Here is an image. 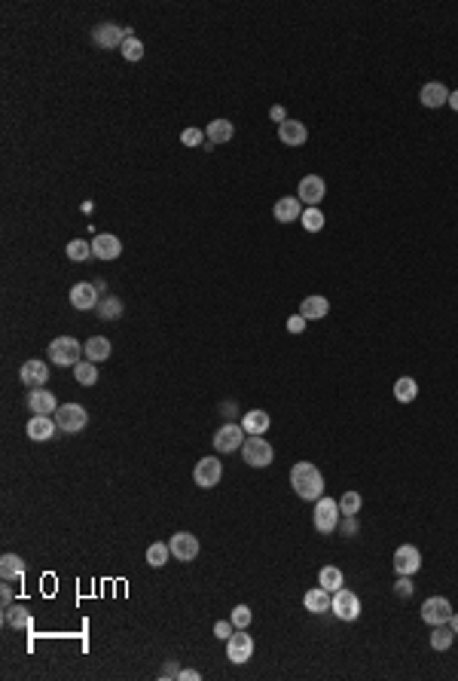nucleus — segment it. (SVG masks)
I'll return each mask as SVG.
<instances>
[{"mask_svg": "<svg viewBox=\"0 0 458 681\" xmlns=\"http://www.w3.org/2000/svg\"><path fill=\"white\" fill-rule=\"evenodd\" d=\"M52 419H56L58 431H65V434H80L89 425V412L83 403H61Z\"/></svg>", "mask_w": 458, "mask_h": 681, "instance_id": "4", "label": "nucleus"}, {"mask_svg": "<svg viewBox=\"0 0 458 681\" xmlns=\"http://www.w3.org/2000/svg\"><path fill=\"white\" fill-rule=\"evenodd\" d=\"M25 431H28V437H31V440L46 443V440H52V437H56L58 425H56V419H52V416H31Z\"/></svg>", "mask_w": 458, "mask_h": 681, "instance_id": "18", "label": "nucleus"}, {"mask_svg": "<svg viewBox=\"0 0 458 681\" xmlns=\"http://www.w3.org/2000/svg\"><path fill=\"white\" fill-rule=\"evenodd\" d=\"M278 137H281V144H287V147H303V144L309 141V128H305V122H300V119H287L278 126Z\"/></svg>", "mask_w": 458, "mask_h": 681, "instance_id": "20", "label": "nucleus"}, {"mask_svg": "<svg viewBox=\"0 0 458 681\" xmlns=\"http://www.w3.org/2000/svg\"><path fill=\"white\" fill-rule=\"evenodd\" d=\"M168 547H171V556L178 562H193L198 556V538L193 532H174Z\"/></svg>", "mask_w": 458, "mask_h": 681, "instance_id": "14", "label": "nucleus"}, {"mask_svg": "<svg viewBox=\"0 0 458 681\" xmlns=\"http://www.w3.org/2000/svg\"><path fill=\"white\" fill-rule=\"evenodd\" d=\"M449 617H452V602L446 596H431L422 602V621L427 626H443L449 623Z\"/></svg>", "mask_w": 458, "mask_h": 681, "instance_id": "10", "label": "nucleus"}, {"mask_svg": "<svg viewBox=\"0 0 458 681\" xmlns=\"http://www.w3.org/2000/svg\"><path fill=\"white\" fill-rule=\"evenodd\" d=\"M305 324H309V321H305L303 315L287 318V333H303V330H305Z\"/></svg>", "mask_w": 458, "mask_h": 681, "instance_id": "45", "label": "nucleus"}, {"mask_svg": "<svg viewBox=\"0 0 458 681\" xmlns=\"http://www.w3.org/2000/svg\"><path fill=\"white\" fill-rule=\"evenodd\" d=\"M168 560H171V547H168L165 541H156V544L147 547V565H150V569H162Z\"/></svg>", "mask_w": 458, "mask_h": 681, "instance_id": "32", "label": "nucleus"}, {"mask_svg": "<svg viewBox=\"0 0 458 681\" xmlns=\"http://www.w3.org/2000/svg\"><path fill=\"white\" fill-rule=\"evenodd\" d=\"M339 519H342L339 501L321 495V498L315 501V529H318V535H333L336 526H339Z\"/></svg>", "mask_w": 458, "mask_h": 681, "instance_id": "5", "label": "nucleus"}, {"mask_svg": "<svg viewBox=\"0 0 458 681\" xmlns=\"http://www.w3.org/2000/svg\"><path fill=\"white\" fill-rule=\"evenodd\" d=\"M394 397L400 403H412L418 397V385H416V379H409V376H403V379H397L394 382Z\"/></svg>", "mask_w": 458, "mask_h": 681, "instance_id": "34", "label": "nucleus"}, {"mask_svg": "<svg viewBox=\"0 0 458 681\" xmlns=\"http://www.w3.org/2000/svg\"><path fill=\"white\" fill-rule=\"evenodd\" d=\"M342 580H346V578H342V571L336 569V565H324V569L318 571V584L324 587V590H330V593L339 590Z\"/></svg>", "mask_w": 458, "mask_h": 681, "instance_id": "33", "label": "nucleus"}, {"mask_svg": "<svg viewBox=\"0 0 458 681\" xmlns=\"http://www.w3.org/2000/svg\"><path fill=\"white\" fill-rule=\"evenodd\" d=\"M119 254H122V242L117 239V235L101 233V235H95V239H92V257H98V260H117Z\"/></svg>", "mask_w": 458, "mask_h": 681, "instance_id": "19", "label": "nucleus"}, {"mask_svg": "<svg viewBox=\"0 0 458 681\" xmlns=\"http://www.w3.org/2000/svg\"><path fill=\"white\" fill-rule=\"evenodd\" d=\"M19 376L28 388H46V382H49V367L34 358V361H25L19 367Z\"/></svg>", "mask_w": 458, "mask_h": 681, "instance_id": "17", "label": "nucleus"}, {"mask_svg": "<svg viewBox=\"0 0 458 681\" xmlns=\"http://www.w3.org/2000/svg\"><path fill=\"white\" fill-rule=\"evenodd\" d=\"M303 605H305V611H312V614H327V611H330V605H333V593H330V590H324V587L318 584L315 590L305 593Z\"/></svg>", "mask_w": 458, "mask_h": 681, "instance_id": "23", "label": "nucleus"}, {"mask_svg": "<svg viewBox=\"0 0 458 681\" xmlns=\"http://www.w3.org/2000/svg\"><path fill=\"white\" fill-rule=\"evenodd\" d=\"M290 489L300 495L303 501H318L324 495V473H321L312 462H296L290 468Z\"/></svg>", "mask_w": 458, "mask_h": 681, "instance_id": "1", "label": "nucleus"}, {"mask_svg": "<svg viewBox=\"0 0 458 681\" xmlns=\"http://www.w3.org/2000/svg\"><path fill=\"white\" fill-rule=\"evenodd\" d=\"M391 565H394V571H397V575H407V578H412L418 569H422V553H418V547H412V544H400V547L394 550V560H391Z\"/></svg>", "mask_w": 458, "mask_h": 681, "instance_id": "13", "label": "nucleus"}, {"mask_svg": "<svg viewBox=\"0 0 458 681\" xmlns=\"http://www.w3.org/2000/svg\"><path fill=\"white\" fill-rule=\"evenodd\" d=\"M324 214H321V208H305L303 211V217H300V224L305 226V229H309V233H321V229H324Z\"/></svg>", "mask_w": 458, "mask_h": 681, "instance_id": "38", "label": "nucleus"}, {"mask_svg": "<svg viewBox=\"0 0 458 681\" xmlns=\"http://www.w3.org/2000/svg\"><path fill=\"white\" fill-rule=\"evenodd\" d=\"M327 312H330V300H327V296H321V294L305 296L303 305H300V315L305 321H321V318H327Z\"/></svg>", "mask_w": 458, "mask_h": 681, "instance_id": "24", "label": "nucleus"}, {"mask_svg": "<svg viewBox=\"0 0 458 681\" xmlns=\"http://www.w3.org/2000/svg\"><path fill=\"white\" fill-rule=\"evenodd\" d=\"M83 355H86V361H92V364L107 361V358H110V339H107V336H92V339L83 342Z\"/></svg>", "mask_w": 458, "mask_h": 681, "instance_id": "28", "label": "nucleus"}, {"mask_svg": "<svg viewBox=\"0 0 458 681\" xmlns=\"http://www.w3.org/2000/svg\"><path fill=\"white\" fill-rule=\"evenodd\" d=\"M46 355L56 367H76L83 361V342H76L74 336H58V339L49 342Z\"/></svg>", "mask_w": 458, "mask_h": 681, "instance_id": "2", "label": "nucleus"}, {"mask_svg": "<svg viewBox=\"0 0 458 681\" xmlns=\"http://www.w3.org/2000/svg\"><path fill=\"white\" fill-rule=\"evenodd\" d=\"M449 626H452V632L458 636V614H455V611H452V617H449Z\"/></svg>", "mask_w": 458, "mask_h": 681, "instance_id": "51", "label": "nucleus"}, {"mask_svg": "<svg viewBox=\"0 0 458 681\" xmlns=\"http://www.w3.org/2000/svg\"><path fill=\"white\" fill-rule=\"evenodd\" d=\"M178 678H183V681H198L202 675H198L196 669H180V675H178Z\"/></svg>", "mask_w": 458, "mask_h": 681, "instance_id": "48", "label": "nucleus"}, {"mask_svg": "<svg viewBox=\"0 0 458 681\" xmlns=\"http://www.w3.org/2000/svg\"><path fill=\"white\" fill-rule=\"evenodd\" d=\"M361 504H364V498H361V492H346L339 498V510H342V516H357L361 514Z\"/></svg>", "mask_w": 458, "mask_h": 681, "instance_id": "37", "label": "nucleus"}, {"mask_svg": "<svg viewBox=\"0 0 458 681\" xmlns=\"http://www.w3.org/2000/svg\"><path fill=\"white\" fill-rule=\"evenodd\" d=\"M296 196H300L303 205H309V208H318V205L324 202V196H327L324 178H318V174H305V178L300 180V187H296Z\"/></svg>", "mask_w": 458, "mask_h": 681, "instance_id": "12", "label": "nucleus"}, {"mask_svg": "<svg viewBox=\"0 0 458 681\" xmlns=\"http://www.w3.org/2000/svg\"><path fill=\"white\" fill-rule=\"evenodd\" d=\"M251 654H254V639H251L244 630H235L232 636L226 639V657H229V663L241 666V663L251 660Z\"/></svg>", "mask_w": 458, "mask_h": 681, "instance_id": "11", "label": "nucleus"}, {"mask_svg": "<svg viewBox=\"0 0 458 681\" xmlns=\"http://www.w3.org/2000/svg\"><path fill=\"white\" fill-rule=\"evenodd\" d=\"M119 52H122V58H126V61H141V58H144V43L132 34L126 43H122V49H119Z\"/></svg>", "mask_w": 458, "mask_h": 681, "instance_id": "39", "label": "nucleus"}, {"mask_svg": "<svg viewBox=\"0 0 458 681\" xmlns=\"http://www.w3.org/2000/svg\"><path fill=\"white\" fill-rule=\"evenodd\" d=\"M449 107H452V110L458 113V89H455V92H449Z\"/></svg>", "mask_w": 458, "mask_h": 681, "instance_id": "50", "label": "nucleus"}, {"mask_svg": "<svg viewBox=\"0 0 458 681\" xmlns=\"http://www.w3.org/2000/svg\"><path fill=\"white\" fill-rule=\"evenodd\" d=\"M269 117H272L275 122H278V126H281V122H287V113H285V107H278V104H275L272 110H269Z\"/></svg>", "mask_w": 458, "mask_h": 681, "instance_id": "46", "label": "nucleus"}, {"mask_svg": "<svg viewBox=\"0 0 458 681\" xmlns=\"http://www.w3.org/2000/svg\"><path fill=\"white\" fill-rule=\"evenodd\" d=\"M394 593L400 596V599H407V596H412V578L400 575V580H397V584H394Z\"/></svg>", "mask_w": 458, "mask_h": 681, "instance_id": "44", "label": "nucleus"}, {"mask_svg": "<svg viewBox=\"0 0 458 681\" xmlns=\"http://www.w3.org/2000/svg\"><path fill=\"white\" fill-rule=\"evenodd\" d=\"M229 621H232L235 630H248V626H251V608L248 605H235L232 614H229Z\"/></svg>", "mask_w": 458, "mask_h": 681, "instance_id": "40", "label": "nucleus"}, {"mask_svg": "<svg viewBox=\"0 0 458 681\" xmlns=\"http://www.w3.org/2000/svg\"><path fill=\"white\" fill-rule=\"evenodd\" d=\"M431 648L434 651H449L452 648V641H455V632H452V626L449 623H443V626H431Z\"/></svg>", "mask_w": 458, "mask_h": 681, "instance_id": "31", "label": "nucleus"}, {"mask_svg": "<svg viewBox=\"0 0 458 681\" xmlns=\"http://www.w3.org/2000/svg\"><path fill=\"white\" fill-rule=\"evenodd\" d=\"M178 675H180V669H178V663L171 660V663H168V666L162 669V678H178Z\"/></svg>", "mask_w": 458, "mask_h": 681, "instance_id": "47", "label": "nucleus"}, {"mask_svg": "<svg viewBox=\"0 0 458 681\" xmlns=\"http://www.w3.org/2000/svg\"><path fill=\"white\" fill-rule=\"evenodd\" d=\"M0 602H3V608L12 605V590H10V587H3V590H0Z\"/></svg>", "mask_w": 458, "mask_h": 681, "instance_id": "49", "label": "nucleus"}, {"mask_svg": "<svg viewBox=\"0 0 458 681\" xmlns=\"http://www.w3.org/2000/svg\"><path fill=\"white\" fill-rule=\"evenodd\" d=\"M330 611L339 617V621L351 623V621H357V617H361V599H357V593H351V590H346V587H339V590L333 593Z\"/></svg>", "mask_w": 458, "mask_h": 681, "instance_id": "8", "label": "nucleus"}, {"mask_svg": "<svg viewBox=\"0 0 458 681\" xmlns=\"http://www.w3.org/2000/svg\"><path fill=\"white\" fill-rule=\"evenodd\" d=\"M98 303H101V296H98V285H92V281H80V285L71 287V305L76 312H92Z\"/></svg>", "mask_w": 458, "mask_h": 681, "instance_id": "15", "label": "nucleus"}, {"mask_svg": "<svg viewBox=\"0 0 458 681\" xmlns=\"http://www.w3.org/2000/svg\"><path fill=\"white\" fill-rule=\"evenodd\" d=\"M232 632H235V626H232V621H217V623H214V636H217V639H229V636H232Z\"/></svg>", "mask_w": 458, "mask_h": 681, "instance_id": "43", "label": "nucleus"}, {"mask_svg": "<svg viewBox=\"0 0 458 681\" xmlns=\"http://www.w3.org/2000/svg\"><path fill=\"white\" fill-rule=\"evenodd\" d=\"M418 98H422L425 107H443V104H449V89L434 80V83H425L422 92H418Z\"/></svg>", "mask_w": 458, "mask_h": 681, "instance_id": "27", "label": "nucleus"}, {"mask_svg": "<svg viewBox=\"0 0 458 681\" xmlns=\"http://www.w3.org/2000/svg\"><path fill=\"white\" fill-rule=\"evenodd\" d=\"M65 251H67V260H74V263H83V260H89V257H92V242L74 239Z\"/></svg>", "mask_w": 458, "mask_h": 681, "instance_id": "36", "label": "nucleus"}, {"mask_svg": "<svg viewBox=\"0 0 458 681\" xmlns=\"http://www.w3.org/2000/svg\"><path fill=\"white\" fill-rule=\"evenodd\" d=\"M61 403L56 401V394L46 392V388H31L28 392V410L31 416H56V410Z\"/></svg>", "mask_w": 458, "mask_h": 681, "instance_id": "16", "label": "nucleus"}, {"mask_svg": "<svg viewBox=\"0 0 458 681\" xmlns=\"http://www.w3.org/2000/svg\"><path fill=\"white\" fill-rule=\"evenodd\" d=\"M303 202H300V196H285V199H278L275 202V208H272V214H275V220L278 224H294V220H300L303 217Z\"/></svg>", "mask_w": 458, "mask_h": 681, "instance_id": "21", "label": "nucleus"}, {"mask_svg": "<svg viewBox=\"0 0 458 681\" xmlns=\"http://www.w3.org/2000/svg\"><path fill=\"white\" fill-rule=\"evenodd\" d=\"M336 532H339V535H346V538H351V535H357V519H355V516L339 519V526H336Z\"/></svg>", "mask_w": 458, "mask_h": 681, "instance_id": "42", "label": "nucleus"}, {"mask_svg": "<svg viewBox=\"0 0 458 681\" xmlns=\"http://www.w3.org/2000/svg\"><path fill=\"white\" fill-rule=\"evenodd\" d=\"M180 141H183V147H202L205 132H202V128H187V132L180 135Z\"/></svg>", "mask_w": 458, "mask_h": 681, "instance_id": "41", "label": "nucleus"}, {"mask_svg": "<svg viewBox=\"0 0 458 681\" xmlns=\"http://www.w3.org/2000/svg\"><path fill=\"white\" fill-rule=\"evenodd\" d=\"M95 312H98V321H117L122 315V300L113 294H107V296H101V303L95 305Z\"/></svg>", "mask_w": 458, "mask_h": 681, "instance_id": "30", "label": "nucleus"}, {"mask_svg": "<svg viewBox=\"0 0 458 681\" xmlns=\"http://www.w3.org/2000/svg\"><path fill=\"white\" fill-rule=\"evenodd\" d=\"M269 425H272V419L266 410H248L241 416V428H244L248 437H263V434L269 431Z\"/></svg>", "mask_w": 458, "mask_h": 681, "instance_id": "22", "label": "nucleus"}, {"mask_svg": "<svg viewBox=\"0 0 458 681\" xmlns=\"http://www.w3.org/2000/svg\"><path fill=\"white\" fill-rule=\"evenodd\" d=\"M135 31L128 25H117V22H101V25L92 28V43L98 49H122V43L132 37Z\"/></svg>", "mask_w": 458, "mask_h": 681, "instance_id": "3", "label": "nucleus"}, {"mask_svg": "<svg viewBox=\"0 0 458 681\" xmlns=\"http://www.w3.org/2000/svg\"><path fill=\"white\" fill-rule=\"evenodd\" d=\"M220 480H223V464H220V458H214V455L202 458V462L193 468V483L198 489H214Z\"/></svg>", "mask_w": 458, "mask_h": 681, "instance_id": "9", "label": "nucleus"}, {"mask_svg": "<svg viewBox=\"0 0 458 681\" xmlns=\"http://www.w3.org/2000/svg\"><path fill=\"white\" fill-rule=\"evenodd\" d=\"M241 458L244 464H251V468H269L272 458H275V449L269 440L263 437H248L241 446Z\"/></svg>", "mask_w": 458, "mask_h": 681, "instance_id": "7", "label": "nucleus"}, {"mask_svg": "<svg viewBox=\"0 0 458 681\" xmlns=\"http://www.w3.org/2000/svg\"><path fill=\"white\" fill-rule=\"evenodd\" d=\"M3 623L12 626V630L28 632L31 626H34V617H31V611L25 605H6L3 608Z\"/></svg>", "mask_w": 458, "mask_h": 681, "instance_id": "25", "label": "nucleus"}, {"mask_svg": "<svg viewBox=\"0 0 458 681\" xmlns=\"http://www.w3.org/2000/svg\"><path fill=\"white\" fill-rule=\"evenodd\" d=\"M0 578L3 580H22L25 578V560L15 553H3L0 556Z\"/></svg>", "mask_w": 458, "mask_h": 681, "instance_id": "29", "label": "nucleus"}, {"mask_svg": "<svg viewBox=\"0 0 458 681\" xmlns=\"http://www.w3.org/2000/svg\"><path fill=\"white\" fill-rule=\"evenodd\" d=\"M74 379L80 382V385H86V388H92L98 382V367L92 364V361H80L74 367Z\"/></svg>", "mask_w": 458, "mask_h": 681, "instance_id": "35", "label": "nucleus"}, {"mask_svg": "<svg viewBox=\"0 0 458 681\" xmlns=\"http://www.w3.org/2000/svg\"><path fill=\"white\" fill-rule=\"evenodd\" d=\"M244 440H248V434H244V428L239 422H226L220 425L217 431H214V449L217 453H239V449L244 446Z\"/></svg>", "mask_w": 458, "mask_h": 681, "instance_id": "6", "label": "nucleus"}, {"mask_svg": "<svg viewBox=\"0 0 458 681\" xmlns=\"http://www.w3.org/2000/svg\"><path fill=\"white\" fill-rule=\"evenodd\" d=\"M232 135H235V126H232L229 119H214V122H208V126H205V137L211 141V147L232 141Z\"/></svg>", "mask_w": 458, "mask_h": 681, "instance_id": "26", "label": "nucleus"}]
</instances>
